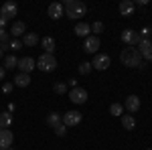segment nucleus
Masks as SVG:
<instances>
[{"instance_id":"obj_1","label":"nucleus","mask_w":152,"mask_h":150,"mask_svg":"<svg viewBox=\"0 0 152 150\" xmlns=\"http://www.w3.org/2000/svg\"><path fill=\"white\" fill-rule=\"evenodd\" d=\"M120 61H122V65H126V67H134V69H138L142 65V55L138 49H134V47H128V49H122V53H120Z\"/></svg>"},{"instance_id":"obj_2","label":"nucleus","mask_w":152,"mask_h":150,"mask_svg":"<svg viewBox=\"0 0 152 150\" xmlns=\"http://www.w3.org/2000/svg\"><path fill=\"white\" fill-rule=\"evenodd\" d=\"M63 8H65V12H67V16L73 18V20L85 16V12H87V6H85L83 2H79V0H65Z\"/></svg>"},{"instance_id":"obj_3","label":"nucleus","mask_w":152,"mask_h":150,"mask_svg":"<svg viewBox=\"0 0 152 150\" xmlns=\"http://www.w3.org/2000/svg\"><path fill=\"white\" fill-rule=\"evenodd\" d=\"M37 67L43 71V73H51V71L57 69V59L53 57V55H47V53H43L41 57L37 59Z\"/></svg>"},{"instance_id":"obj_4","label":"nucleus","mask_w":152,"mask_h":150,"mask_svg":"<svg viewBox=\"0 0 152 150\" xmlns=\"http://www.w3.org/2000/svg\"><path fill=\"white\" fill-rule=\"evenodd\" d=\"M138 51H140L144 63H150L152 61V41L150 39H142L140 43H138Z\"/></svg>"},{"instance_id":"obj_5","label":"nucleus","mask_w":152,"mask_h":150,"mask_svg":"<svg viewBox=\"0 0 152 150\" xmlns=\"http://www.w3.org/2000/svg\"><path fill=\"white\" fill-rule=\"evenodd\" d=\"M122 41H124L128 47H138V43L142 41V37H140V33H138V31L126 29V31L122 33Z\"/></svg>"},{"instance_id":"obj_6","label":"nucleus","mask_w":152,"mask_h":150,"mask_svg":"<svg viewBox=\"0 0 152 150\" xmlns=\"http://www.w3.org/2000/svg\"><path fill=\"white\" fill-rule=\"evenodd\" d=\"M110 63H112V59H110V55H105V53H97L94 57V61H91V67L97 71H105L107 67H110Z\"/></svg>"},{"instance_id":"obj_7","label":"nucleus","mask_w":152,"mask_h":150,"mask_svg":"<svg viewBox=\"0 0 152 150\" xmlns=\"http://www.w3.org/2000/svg\"><path fill=\"white\" fill-rule=\"evenodd\" d=\"M63 124H65L67 128H73V126H77V124H81V114L75 112V110L65 112V116H63Z\"/></svg>"},{"instance_id":"obj_8","label":"nucleus","mask_w":152,"mask_h":150,"mask_svg":"<svg viewBox=\"0 0 152 150\" xmlns=\"http://www.w3.org/2000/svg\"><path fill=\"white\" fill-rule=\"evenodd\" d=\"M69 100L73 104H85L87 102V91L83 87H73L69 91Z\"/></svg>"},{"instance_id":"obj_9","label":"nucleus","mask_w":152,"mask_h":150,"mask_svg":"<svg viewBox=\"0 0 152 150\" xmlns=\"http://www.w3.org/2000/svg\"><path fill=\"white\" fill-rule=\"evenodd\" d=\"M16 12H18L16 2H4V4L0 6V16H4L6 20H8V18H12V16H16Z\"/></svg>"},{"instance_id":"obj_10","label":"nucleus","mask_w":152,"mask_h":150,"mask_svg":"<svg viewBox=\"0 0 152 150\" xmlns=\"http://www.w3.org/2000/svg\"><path fill=\"white\" fill-rule=\"evenodd\" d=\"M18 69H20V73H31V71L37 67V61L33 57H23V59H18V65H16Z\"/></svg>"},{"instance_id":"obj_11","label":"nucleus","mask_w":152,"mask_h":150,"mask_svg":"<svg viewBox=\"0 0 152 150\" xmlns=\"http://www.w3.org/2000/svg\"><path fill=\"white\" fill-rule=\"evenodd\" d=\"M97 49H99V37H87L85 39V45H83V51L85 53H91V55H97Z\"/></svg>"},{"instance_id":"obj_12","label":"nucleus","mask_w":152,"mask_h":150,"mask_svg":"<svg viewBox=\"0 0 152 150\" xmlns=\"http://www.w3.org/2000/svg\"><path fill=\"white\" fill-rule=\"evenodd\" d=\"M12 140H14V134L10 130H0V150H10Z\"/></svg>"},{"instance_id":"obj_13","label":"nucleus","mask_w":152,"mask_h":150,"mask_svg":"<svg viewBox=\"0 0 152 150\" xmlns=\"http://www.w3.org/2000/svg\"><path fill=\"white\" fill-rule=\"evenodd\" d=\"M63 12H65V8H63L61 2H53V4H49V8H47L49 18H53V20H59L63 16Z\"/></svg>"},{"instance_id":"obj_14","label":"nucleus","mask_w":152,"mask_h":150,"mask_svg":"<svg viewBox=\"0 0 152 150\" xmlns=\"http://www.w3.org/2000/svg\"><path fill=\"white\" fill-rule=\"evenodd\" d=\"M124 110H128L130 114L138 112V110H140V97H138V95H128L126 102H124Z\"/></svg>"},{"instance_id":"obj_15","label":"nucleus","mask_w":152,"mask_h":150,"mask_svg":"<svg viewBox=\"0 0 152 150\" xmlns=\"http://www.w3.org/2000/svg\"><path fill=\"white\" fill-rule=\"evenodd\" d=\"M120 14L122 16H132L134 14V10H136V4L132 2V0H124V2H120Z\"/></svg>"},{"instance_id":"obj_16","label":"nucleus","mask_w":152,"mask_h":150,"mask_svg":"<svg viewBox=\"0 0 152 150\" xmlns=\"http://www.w3.org/2000/svg\"><path fill=\"white\" fill-rule=\"evenodd\" d=\"M73 31H75V35H77V37L87 39V37H89V33H91V24H87V23H77Z\"/></svg>"},{"instance_id":"obj_17","label":"nucleus","mask_w":152,"mask_h":150,"mask_svg":"<svg viewBox=\"0 0 152 150\" xmlns=\"http://www.w3.org/2000/svg\"><path fill=\"white\" fill-rule=\"evenodd\" d=\"M24 31H26V24L20 23V20H16V23L10 26V35L14 39H18V37H24Z\"/></svg>"},{"instance_id":"obj_18","label":"nucleus","mask_w":152,"mask_h":150,"mask_svg":"<svg viewBox=\"0 0 152 150\" xmlns=\"http://www.w3.org/2000/svg\"><path fill=\"white\" fill-rule=\"evenodd\" d=\"M41 45H43V49H45V53L47 55H53V51H55V39L53 37H45V39H41Z\"/></svg>"},{"instance_id":"obj_19","label":"nucleus","mask_w":152,"mask_h":150,"mask_svg":"<svg viewBox=\"0 0 152 150\" xmlns=\"http://www.w3.org/2000/svg\"><path fill=\"white\" fill-rule=\"evenodd\" d=\"M39 41H41V39H39V35H37V33H24V37H23V47H35Z\"/></svg>"},{"instance_id":"obj_20","label":"nucleus","mask_w":152,"mask_h":150,"mask_svg":"<svg viewBox=\"0 0 152 150\" xmlns=\"http://www.w3.org/2000/svg\"><path fill=\"white\" fill-rule=\"evenodd\" d=\"M14 85H16V87H28V85H31V75L18 73V75L14 77Z\"/></svg>"},{"instance_id":"obj_21","label":"nucleus","mask_w":152,"mask_h":150,"mask_svg":"<svg viewBox=\"0 0 152 150\" xmlns=\"http://www.w3.org/2000/svg\"><path fill=\"white\" fill-rule=\"evenodd\" d=\"M122 128H124V130H134V128H136V120H134L132 114L122 116Z\"/></svg>"},{"instance_id":"obj_22","label":"nucleus","mask_w":152,"mask_h":150,"mask_svg":"<svg viewBox=\"0 0 152 150\" xmlns=\"http://www.w3.org/2000/svg\"><path fill=\"white\" fill-rule=\"evenodd\" d=\"M47 124L51 128H57L59 124H63V116L57 114V112H51V114L47 116Z\"/></svg>"},{"instance_id":"obj_23","label":"nucleus","mask_w":152,"mask_h":150,"mask_svg":"<svg viewBox=\"0 0 152 150\" xmlns=\"http://www.w3.org/2000/svg\"><path fill=\"white\" fill-rule=\"evenodd\" d=\"M12 124V114L10 112H0V128L2 130H8Z\"/></svg>"},{"instance_id":"obj_24","label":"nucleus","mask_w":152,"mask_h":150,"mask_svg":"<svg viewBox=\"0 0 152 150\" xmlns=\"http://www.w3.org/2000/svg\"><path fill=\"white\" fill-rule=\"evenodd\" d=\"M16 65H18V59H16V55H8V57H4V71H12L16 69Z\"/></svg>"},{"instance_id":"obj_25","label":"nucleus","mask_w":152,"mask_h":150,"mask_svg":"<svg viewBox=\"0 0 152 150\" xmlns=\"http://www.w3.org/2000/svg\"><path fill=\"white\" fill-rule=\"evenodd\" d=\"M110 114L112 116H124V105L122 104H112L110 105Z\"/></svg>"},{"instance_id":"obj_26","label":"nucleus","mask_w":152,"mask_h":150,"mask_svg":"<svg viewBox=\"0 0 152 150\" xmlns=\"http://www.w3.org/2000/svg\"><path fill=\"white\" fill-rule=\"evenodd\" d=\"M53 91L59 93V95H65V93H67V83H63V81L55 83V85H53Z\"/></svg>"},{"instance_id":"obj_27","label":"nucleus","mask_w":152,"mask_h":150,"mask_svg":"<svg viewBox=\"0 0 152 150\" xmlns=\"http://www.w3.org/2000/svg\"><path fill=\"white\" fill-rule=\"evenodd\" d=\"M91 69H94V67H91V63H89V61H83L81 65H79V73H81V75H89Z\"/></svg>"},{"instance_id":"obj_28","label":"nucleus","mask_w":152,"mask_h":150,"mask_svg":"<svg viewBox=\"0 0 152 150\" xmlns=\"http://www.w3.org/2000/svg\"><path fill=\"white\" fill-rule=\"evenodd\" d=\"M8 49H12V51H18V49H23V41H20V39H12L10 43H8Z\"/></svg>"},{"instance_id":"obj_29","label":"nucleus","mask_w":152,"mask_h":150,"mask_svg":"<svg viewBox=\"0 0 152 150\" xmlns=\"http://www.w3.org/2000/svg\"><path fill=\"white\" fill-rule=\"evenodd\" d=\"M102 31H104V23H99V20H95V23L91 24V33H95V37H97L99 33H102Z\"/></svg>"},{"instance_id":"obj_30","label":"nucleus","mask_w":152,"mask_h":150,"mask_svg":"<svg viewBox=\"0 0 152 150\" xmlns=\"http://www.w3.org/2000/svg\"><path fill=\"white\" fill-rule=\"evenodd\" d=\"M55 134H57L59 138H63V136L67 134V126H65V124H59V126L55 128Z\"/></svg>"},{"instance_id":"obj_31","label":"nucleus","mask_w":152,"mask_h":150,"mask_svg":"<svg viewBox=\"0 0 152 150\" xmlns=\"http://www.w3.org/2000/svg\"><path fill=\"white\" fill-rule=\"evenodd\" d=\"M138 33H140V37L142 39H148V37H150V26H144V29H142V31H138Z\"/></svg>"},{"instance_id":"obj_32","label":"nucleus","mask_w":152,"mask_h":150,"mask_svg":"<svg viewBox=\"0 0 152 150\" xmlns=\"http://www.w3.org/2000/svg\"><path fill=\"white\" fill-rule=\"evenodd\" d=\"M12 89H14V83H4V85H2V91L4 93H10Z\"/></svg>"},{"instance_id":"obj_33","label":"nucleus","mask_w":152,"mask_h":150,"mask_svg":"<svg viewBox=\"0 0 152 150\" xmlns=\"http://www.w3.org/2000/svg\"><path fill=\"white\" fill-rule=\"evenodd\" d=\"M6 23H8V20H6L4 16H0V31H4V26H6Z\"/></svg>"},{"instance_id":"obj_34","label":"nucleus","mask_w":152,"mask_h":150,"mask_svg":"<svg viewBox=\"0 0 152 150\" xmlns=\"http://www.w3.org/2000/svg\"><path fill=\"white\" fill-rule=\"evenodd\" d=\"M4 75H6V71H4V67H2V65H0V81L4 79Z\"/></svg>"},{"instance_id":"obj_35","label":"nucleus","mask_w":152,"mask_h":150,"mask_svg":"<svg viewBox=\"0 0 152 150\" xmlns=\"http://www.w3.org/2000/svg\"><path fill=\"white\" fill-rule=\"evenodd\" d=\"M136 4H138V6H146V4H148V0H138Z\"/></svg>"},{"instance_id":"obj_36","label":"nucleus","mask_w":152,"mask_h":150,"mask_svg":"<svg viewBox=\"0 0 152 150\" xmlns=\"http://www.w3.org/2000/svg\"><path fill=\"white\" fill-rule=\"evenodd\" d=\"M67 83H69L71 87H77V81H75V79H69V81H67Z\"/></svg>"},{"instance_id":"obj_37","label":"nucleus","mask_w":152,"mask_h":150,"mask_svg":"<svg viewBox=\"0 0 152 150\" xmlns=\"http://www.w3.org/2000/svg\"><path fill=\"white\" fill-rule=\"evenodd\" d=\"M2 53H4V51H2V49H0V57H2Z\"/></svg>"},{"instance_id":"obj_38","label":"nucleus","mask_w":152,"mask_h":150,"mask_svg":"<svg viewBox=\"0 0 152 150\" xmlns=\"http://www.w3.org/2000/svg\"><path fill=\"white\" fill-rule=\"evenodd\" d=\"M146 150H152V148H146Z\"/></svg>"},{"instance_id":"obj_39","label":"nucleus","mask_w":152,"mask_h":150,"mask_svg":"<svg viewBox=\"0 0 152 150\" xmlns=\"http://www.w3.org/2000/svg\"><path fill=\"white\" fill-rule=\"evenodd\" d=\"M10 150H16V148H10Z\"/></svg>"},{"instance_id":"obj_40","label":"nucleus","mask_w":152,"mask_h":150,"mask_svg":"<svg viewBox=\"0 0 152 150\" xmlns=\"http://www.w3.org/2000/svg\"><path fill=\"white\" fill-rule=\"evenodd\" d=\"M0 130H2V128H0Z\"/></svg>"}]
</instances>
